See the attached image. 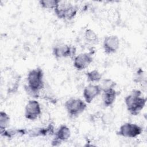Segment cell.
Returning a JSON list of instances; mask_svg holds the SVG:
<instances>
[{
  "mask_svg": "<svg viewBox=\"0 0 147 147\" xmlns=\"http://www.w3.org/2000/svg\"><path fill=\"white\" fill-rule=\"evenodd\" d=\"M54 125L52 123H49L45 127H36L28 130L27 134L30 137H37L40 136H47L48 135H52L55 131Z\"/></svg>",
  "mask_w": 147,
  "mask_h": 147,
  "instance_id": "obj_12",
  "label": "cell"
},
{
  "mask_svg": "<svg viewBox=\"0 0 147 147\" xmlns=\"http://www.w3.org/2000/svg\"><path fill=\"white\" fill-rule=\"evenodd\" d=\"M27 130L25 129H6L1 132H0V134L2 136H3L5 137H7L8 138H12L14 136L17 135L22 136L27 133Z\"/></svg>",
  "mask_w": 147,
  "mask_h": 147,
  "instance_id": "obj_14",
  "label": "cell"
},
{
  "mask_svg": "<svg viewBox=\"0 0 147 147\" xmlns=\"http://www.w3.org/2000/svg\"><path fill=\"white\" fill-rule=\"evenodd\" d=\"M119 39L118 36L111 35L106 37L103 40V47L104 52L107 55L115 53L119 47Z\"/></svg>",
  "mask_w": 147,
  "mask_h": 147,
  "instance_id": "obj_8",
  "label": "cell"
},
{
  "mask_svg": "<svg viewBox=\"0 0 147 147\" xmlns=\"http://www.w3.org/2000/svg\"><path fill=\"white\" fill-rule=\"evenodd\" d=\"M25 117L30 121H34L41 114L40 105L36 100H29L25 107Z\"/></svg>",
  "mask_w": 147,
  "mask_h": 147,
  "instance_id": "obj_6",
  "label": "cell"
},
{
  "mask_svg": "<svg viewBox=\"0 0 147 147\" xmlns=\"http://www.w3.org/2000/svg\"><path fill=\"white\" fill-rule=\"evenodd\" d=\"M143 131V129L136 123L127 122L122 125L116 134L127 138H136Z\"/></svg>",
  "mask_w": 147,
  "mask_h": 147,
  "instance_id": "obj_5",
  "label": "cell"
},
{
  "mask_svg": "<svg viewBox=\"0 0 147 147\" xmlns=\"http://www.w3.org/2000/svg\"><path fill=\"white\" fill-rule=\"evenodd\" d=\"M78 10L79 7L77 5L60 1L58 5L54 9V11L59 18L71 20L75 17Z\"/></svg>",
  "mask_w": 147,
  "mask_h": 147,
  "instance_id": "obj_3",
  "label": "cell"
},
{
  "mask_svg": "<svg viewBox=\"0 0 147 147\" xmlns=\"http://www.w3.org/2000/svg\"><path fill=\"white\" fill-rule=\"evenodd\" d=\"M60 1L59 0H41L39 1V4L42 8L54 10Z\"/></svg>",
  "mask_w": 147,
  "mask_h": 147,
  "instance_id": "obj_17",
  "label": "cell"
},
{
  "mask_svg": "<svg viewBox=\"0 0 147 147\" xmlns=\"http://www.w3.org/2000/svg\"><path fill=\"white\" fill-rule=\"evenodd\" d=\"M10 123V117L5 111L0 112V132L5 130Z\"/></svg>",
  "mask_w": 147,
  "mask_h": 147,
  "instance_id": "obj_16",
  "label": "cell"
},
{
  "mask_svg": "<svg viewBox=\"0 0 147 147\" xmlns=\"http://www.w3.org/2000/svg\"><path fill=\"white\" fill-rule=\"evenodd\" d=\"M64 107L71 117H75L86 109L87 103L81 99L71 98L65 102Z\"/></svg>",
  "mask_w": 147,
  "mask_h": 147,
  "instance_id": "obj_4",
  "label": "cell"
},
{
  "mask_svg": "<svg viewBox=\"0 0 147 147\" xmlns=\"http://www.w3.org/2000/svg\"><path fill=\"white\" fill-rule=\"evenodd\" d=\"M27 83L28 84L25 86L27 93L34 98H38L40 91L44 87L42 69L37 67L30 70L28 74Z\"/></svg>",
  "mask_w": 147,
  "mask_h": 147,
  "instance_id": "obj_1",
  "label": "cell"
},
{
  "mask_svg": "<svg viewBox=\"0 0 147 147\" xmlns=\"http://www.w3.org/2000/svg\"><path fill=\"white\" fill-rule=\"evenodd\" d=\"M99 86L101 88L102 91H103L111 88H114L116 86V83L110 79H106L102 81V83L99 84Z\"/></svg>",
  "mask_w": 147,
  "mask_h": 147,
  "instance_id": "obj_19",
  "label": "cell"
},
{
  "mask_svg": "<svg viewBox=\"0 0 147 147\" xmlns=\"http://www.w3.org/2000/svg\"><path fill=\"white\" fill-rule=\"evenodd\" d=\"M75 48L68 45H60L56 46L53 48L52 53L53 56L57 58L68 57L73 56L75 52Z\"/></svg>",
  "mask_w": 147,
  "mask_h": 147,
  "instance_id": "obj_11",
  "label": "cell"
},
{
  "mask_svg": "<svg viewBox=\"0 0 147 147\" xmlns=\"http://www.w3.org/2000/svg\"><path fill=\"white\" fill-rule=\"evenodd\" d=\"M102 92L101 88L99 84H89L83 90V95L85 102L87 103H90L92 101L97 97Z\"/></svg>",
  "mask_w": 147,
  "mask_h": 147,
  "instance_id": "obj_10",
  "label": "cell"
},
{
  "mask_svg": "<svg viewBox=\"0 0 147 147\" xmlns=\"http://www.w3.org/2000/svg\"><path fill=\"white\" fill-rule=\"evenodd\" d=\"M71 136L69 128L65 125H61L55 133V137L52 141V146H58L67 141Z\"/></svg>",
  "mask_w": 147,
  "mask_h": 147,
  "instance_id": "obj_9",
  "label": "cell"
},
{
  "mask_svg": "<svg viewBox=\"0 0 147 147\" xmlns=\"http://www.w3.org/2000/svg\"><path fill=\"white\" fill-rule=\"evenodd\" d=\"M118 95L117 91L114 88H111L103 91V102L105 107H110L114 103L117 96Z\"/></svg>",
  "mask_w": 147,
  "mask_h": 147,
  "instance_id": "obj_13",
  "label": "cell"
},
{
  "mask_svg": "<svg viewBox=\"0 0 147 147\" xmlns=\"http://www.w3.org/2000/svg\"><path fill=\"white\" fill-rule=\"evenodd\" d=\"M142 93L138 90H134L125 98L127 110L132 115H138L145 107L146 98L141 96Z\"/></svg>",
  "mask_w": 147,
  "mask_h": 147,
  "instance_id": "obj_2",
  "label": "cell"
},
{
  "mask_svg": "<svg viewBox=\"0 0 147 147\" xmlns=\"http://www.w3.org/2000/svg\"><path fill=\"white\" fill-rule=\"evenodd\" d=\"M84 37L86 41L91 43H96L98 41V36L94 31L90 29H88L86 30Z\"/></svg>",
  "mask_w": 147,
  "mask_h": 147,
  "instance_id": "obj_18",
  "label": "cell"
},
{
  "mask_svg": "<svg viewBox=\"0 0 147 147\" xmlns=\"http://www.w3.org/2000/svg\"><path fill=\"white\" fill-rule=\"evenodd\" d=\"M87 80L89 82H99L102 78V74L96 69H94L86 73Z\"/></svg>",
  "mask_w": 147,
  "mask_h": 147,
  "instance_id": "obj_15",
  "label": "cell"
},
{
  "mask_svg": "<svg viewBox=\"0 0 147 147\" xmlns=\"http://www.w3.org/2000/svg\"><path fill=\"white\" fill-rule=\"evenodd\" d=\"M93 61L91 53H82L76 56L74 59V66L78 71L87 68Z\"/></svg>",
  "mask_w": 147,
  "mask_h": 147,
  "instance_id": "obj_7",
  "label": "cell"
}]
</instances>
